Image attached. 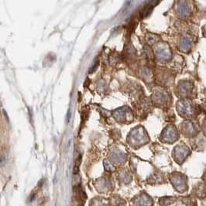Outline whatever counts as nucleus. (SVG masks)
I'll return each instance as SVG.
<instances>
[{
	"instance_id": "f257e3e1",
	"label": "nucleus",
	"mask_w": 206,
	"mask_h": 206,
	"mask_svg": "<svg viewBox=\"0 0 206 206\" xmlns=\"http://www.w3.org/2000/svg\"><path fill=\"white\" fill-rule=\"evenodd\" d=\"M177 110L179 114L184 118H193L196 111L193 101L188 99H183L179 101Z\"/></svg>"
},
{
	"instance_id": "f03ea898",
	"label": "nucleus",
	"mask_w": 206,
	"mask_h": 206,
	"mask_svg": "<svg viewBox=\"0 0 206 206\" xmlns=\"http://www.w3.org/2000/svg\"><path fill=\"white\" fill-rule=\"evenodd\" d=\"M199 126L198 123L195 121H187L183 123L182 132L185 136L188 137H194L198 134Z\"/></svg>"
},
{
	"instance_id": "7ed1b4c3",
	"label": "nucleus",
	"mask_w": 206,
	"mask_h": 206,
	"mask_svg": "<svg viewBox=\"0 0 206 206\" xmlns=\"http://www.w3.org/2000/svg\"><path fill=\"white\" fill-rule=\"evenodd\" d=\"M179 88H180V93L181 94V95L187 96L189 94H191V92H192L193 84L192 82H190V81H184L181 82Z\"/></svg>"
},
{
	"instance_id": "20e7f679",
	"label": "nucleus",
	"mask_w": 206,
	"mask_h": 206,
	"mask_svg": "<svg viewBox=\"0 0 206 206\" xmlns=\"http://www.w3.org/2000/svg\"><path fill=\"white\" fill-rule=\"evenodd\" d=\"M176 154H177V157H178L179 161H184V160L188 157V154H190L189 149L187 146H177L176 149Z\"/></svg>"
},
{
	"instance_id": "39448f33",
	"label": "nucleus",
	"mask_w": 206,
	"mask_h": 206,
	"mask_svg": "<svg viewBox=\"0 0 206 206\" xmlns=\"http://www.w3.org/2000/svg\"><path fill=\"white\" fill-rule=\"evenodd\" d=\"M190 8L187 5L186 2H179V5L177 6V12L181 16H188L190 14Z\"/></svg>"
},
{
	"instance_id": "423d86ee",
	"label": "nucleus",
	"mask_w": 206,
	"mask_h": 206,
	"mask_svg": "<svg viewBox=\"0 0 206 206\" xmlns=\"http://www.w3.org/2000/svg\"><path fill=\"white\" fill-rule=\"evenodd\" d=\"M192 46V40L188 37H184L181 39V43H180V47L183 51L186 52L189 51Z\"/></svg>"
},
{
	"instance_id": "0eeeda50",
	"label": "nucleus",
	"mask_w": 206,
	"mask_h": 206,
	"mask_svg": "<svg viewBox=\"0 0 206 206\" xmlns=\"http://www.w3.org/2000/svg\"><path fill=\"white\" fill-rule=\"evenodd\" d=\"M81 156H79V157H78V159L76 160V161H75V164H74V173L75 174V175L78 173V171H79V166H80V164H81Z\"/></svg>"
},
{
	"instance_id": "6e6552de",
	"label": "nucleus",
	"mask_w": 206,
	"mask_h": 206,
	"mask_svg": "<svg viewBox=\"0 0 206 206\" xmlns=\"http://www.w3.org/2000/svg\"><path fill=\"white\" fill-rule=\"evenodd\" d=\"M202 131H203V133H204V136H206V119H204V122H203L202 123Z\"/></svg>"
},
{
	"instance_id": "1a4fd4ad",
	"label": "nucleus",
	"mask_w": 206,
	"mask_h": 206,
	"mask_svg": "<svg viewBox=\"0 0 206 206\" xmlns=\"http://www.w3.org/2000/svg\"><path fill=\"white\" fill-rule=\"evenodd\" d=\"M147 41L150 43H154V41H155V37H154V36H148V37H147Z\"/></svg>"
},
{
	"instance_id": "9d476101",
	"label": "nucleus",
	"mask_w": 206,
	"mask_h": 206,
	"mask_svg": "<svg viewBox=\"0 0 206 206\" xmlns=\"http://www.w3.org/2000/svg\"><path fill=\"white\" fill-rule=\"evenodd\" d=\"M202 30H203V35H204V36H206V25L203 27Z\"/></svg>"
},
{
	"instance_id": "9b49d317",
	"label": "nucleus",
	"mask_w": 206,
	"mask_h": 206,
	"mask_svg": "<svg viewBox=\"0 0 206 206\" xmlns=\"http://www.w3.org/2000/svg\"><path fill=\"white\" fill-rule=\"evenodd\" d=\"M70 111L68 110V115H67V122L70 121Z\"/></svg>"
},
{
	"instance_id": "f8f14e48",
	"label": "nucleus",
	"mask_w": 206,
	"mask_h": 206,
	"mask_svg": "<svg viewBox=\"0 0 206 206\" xmlns=\"http://www.w3.org/2000/svg\"><path fill=\"white\" fill-rule=\"evenodd\" d=\"M204 180L206 181V172H205V173H204Z\"/></svg>"
},
{
	"instance_id": "ddd939ff",
	"label": "nucleus",
	"mask_w": 206,
	"mask_h": 206,
	"mask_svg": "<svg viewBox=\"0 0 206 206\" xmlns=\"http://www.w3.org/2000/svg\"><path fill=\"white\" fill-rule=\"evenodd\" d=\"M55 206H58V203H56V204H55Z\"/></svg>"
},
{
	"instance_id": "4468645a",
	"label": "nucleus",
	"mask_w": 206,
	"mask_h": 206,
	"mask_svg": "<svg viewBox=\"0 0 206 206\" xmlns=\"http://www.w3.org/2000/svg\"><path fill=\"white\" fill-rule=\"evenodd\" d=\"M205 110H206V105H205Z\"/></svg>"
}]
</instances>
